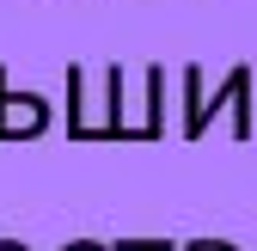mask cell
I'll list each match as a JSON object with an SVG mask.
<instances>
[{
    "instance_id": "obj_3",
    "label": "cell",
    "mask_w": 257,
    "mask_h": 251,
    "mask_svg": "<svg viewBox=\"0 0 257 251\" xmlns=\"http://www.w3.org/2000/svg\"><path fill=\"white\" fill-rule=\"evenodd\" d=\"M68 141H92V122H86V68H68Z\"/></svg>"
},
{
    "instance_id": "obj_7",
    "label": "cell",
    "mask_w": 257,
    "mask_h": 251,
    "mask_svg": "<svg viewBox=\"0 0 257 251\" xmlns=\"http://www.w3.org/2000/svg\"><path fill=\"white\" fill-rule=\"evenodd\" d=\"M178 251H239V245H227V239H190V245H178Z\"/></svg>"
},
{
    "instance_id": "obj_4",
    "label": "cell",
    "mask_w": 257,
    "mask_h": 251,
    "mask_svg": "<svg viewBox=\"0 0 257 251\" xmlns=\"http://www.w3.org/2000/svg\"><path fill=\"white\" fill-rule=\"evenodd\" d=\"M159 129H166V74L147 68V122H141V141H153Z\"/></svg>"
},
{
    "instance_id": "obj_1",
    "label": "cell",
    "mask_w": 257,
    "mask_h": 251,
    "mask_svg": "<svg viewBox=\"0 0 257 251\" xmlns=\"http://www.w3.org/2000/svg\"><path fill=\"white\" fill-rule=\"evenodd\" d=\"M245 104H251V68H245V61H233V68H227V80H220V92H214V98H202L196 110L184 116V135L196 141L208 122H214V110H233V116H239V135H251V116H245Z\"/></svg>"
},
{
    "instance_id": "obj_8",
    "label": "cell",
    "mask_w": 257,
    "mask_h": 251,
    "mask_svg": "<svg viewBox=\"0 0 257 251\" xmlns=\"http://www.w3.org/2000/svg\"><path fill=\"white\" fill-rule=\"evenodd\" d=\"M0 251H31V245H19V239H0Z\"/></svg>"
},
{
    "instance_id": "obj_2",
    "label": "cell",
    "mask_w": 257,
    "mask_h": 251,
    "mask_svg": "<svg viewBox=\"0 0 257 251\" xmlns=\"http://www.w3.org/2000/svg\"><path fill=\"white\" fill-rule=\"evenodd\" d=\"M43 129H49L43 92H13L7 86V61H0V141H31Z\"/></svg>"
},
{
    "instance_id": "obj_6",
    "label": "cell",
    "mask_w": 257,
    "mask_h": 251,
    "mask_svg": "<svg viewBox=\"0 0 257 251\" xmlns=\"http://www.w3.org/2000/svg\"><path fill=\"white\" fill-rule=\"evenodd\" d=\"M110 251H178L172 239H110Z\"/></svg>"
},
{
    "instance_id": "obj_5",
    "label": "cell",
    "mask_w": 257,
    "mask_h": 251,
    "mask_svg": "<svg viewBox=\"0 0 257 251\" xmlns=\"http://www.w3.org/2000/svg\"><path fill=\"white\" fill-rule=\"evenodd\" d=\"M196 104H202V61H190V68H184V116Z\"/></svg>"
}]
</instances>
